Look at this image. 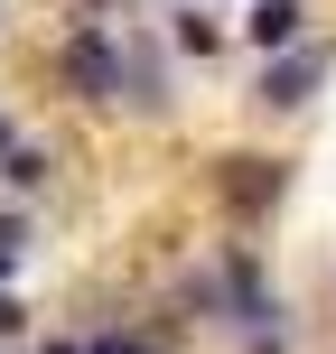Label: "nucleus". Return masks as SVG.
<instances>
[{"mask_svg":"<svg viewBox=\"0 0 336 354\" xmlns=\"http://www.w3.org/2000/svg\"><path fill=\"white\" fill-rule=\"evenodd\" d=\"M168 308H177V326L215 336V354H308V317H299V299H290V280H281L262 233L206 243L177 270Z\"/></svg>","mask_w":336,"mask_h":354,"instance_id":"obj_1","label":"nucleus"},{"mask_svg":"<svg viewBox=\"0 0 336 354\" xmlns=\"http://www.w3.org/2000/svg\"><path fill=\"white\" fill-rule=\"evenodd\" d=\"M159 19H168V47H177L187 75H224V56L243 47L233 19H224V0H187V10H159Z\"/></svg>","mask_w":336,"mask_h":354,"instance_id":"obj_7","label":"nucleus"},{"mask_svg":"<svg viewBox=\"0 0 336 354\" xmlns=\"http://www.w3.org/2000/svg\"><path fill=\"white\" fill-rule=\"evenodd\" d=\"M10 10H19V0H0V37H10Z\"/></svg>","mask_w":336,"mask_h":354,"instance_id":"obj_16","label":"nucleus"},{"mask_svg":"<svg viewBox=\"0 0 336 354\" xmlns=\"http://www.w3.org/2000/svg\"><path fill=\"white\" fill-rule=\"evenodd\" d=\"M327 84H336V37H299V47H271V56H252V84H243V122L252 131H299L308 112L327 103Z\"/></svg>","mask_w":336,"mask_h":354,"instance_id":"obj_5","label":"nucleus"},{"mask_svg":"<svg viewBox=\"0 0 336 354\" xmlns=\"http://www.w3.org/2000/svg\"><path fill=\"white\" fill-rule=\"evenodd\" d=\"M141 10H187V0H141Z\"/></svg>","mask_w":336,"mask_h":354,"instance_id":"obj_15","label":"nucleus"},{"mask_svg":"<svg viewBox=\"0 0 336 354\" xmlns=\"http://www.w3.org/2000/svg\"><path fill=\"white\" fill-rule=\"evenodd\" d=\"M66 10H85V19H131L141 0H66Z\"/></svg>","mask_w":336,"mask_h":354,"instance_id":"obj_13","label":"nucleus"},{"mask_svg":"<svg viewBox=\"0 0 336 354\" xmlns=\"http://www.w3.org/2000/svg\"><path fill=\"white\" fill-rule=\"evenodd\" d=\"M233 37H243L252 56L299 47V37H318V0H243V10H233Z\"/></svg>","mask_w":336,"mask_h":354,"instance_id":"obj_8","label":"nucleus"},{"mask_svg":"<svg viewBox=\"0 0 336 354\" xmlns=\"http://www.w3.org/2000/svg\"><path fill=\"white\" fill-rule=\"evenodd\" d=\"M290 196H299V159L271 140H224L206 149V205L224 233H271L290 214Z\"/></svg>","mask_w":336,"mask_h":354,"instance_id":"obj_3","label":"nucleus"},{"mask_svg":"<svg viewBox=\"0 0 336 354\" xmlns=\"http://www.w3.org/2000/svg\"><path fill=\"white\" fill-rule=\"evenodd\" d=\"M85 354H177V326H150V317H94V326H85Z\"/></svg>","mask_w":336,"mask_h":354,"instance_id":"obj_9","label":"nucleus"},{"mask_svg":"<svg viewBox=\"0 0 336 354\" xmlns=\"http://www.w3.org/2000/svg\"><path fill=\"white\" fill-rule=\"evenodd\" d=\"M28 261H37V205L0 196V280H28Z\"/></svg>","mask_w":336,"mask_h":354,"instance_id":"obj_10","label":"nucleus"},{"mask_svg":"<svg viewBox=\"0 0 336 354\" xmlns=\"http://www.w3.org/2000/svg\"><path fill=\"white\" fill-rule=\"evenodd\" d=\"M37 326H47V317H37V299H28V280H0V345H28L37 336Z\"/></svg>","mask_w":336,"mask_h":354,"instance_id":"obj_11","label":"nucleus"},{"mask_svg":"<svg viewBox=\"0 0 336 354\" xmlns=\"http://www.w3.org/2000/svg\"><path fill=\"white\" fill-rule=\"evenodd\" d=\"M47 93H56V112H75V122H122V19L56 10Z\"/></svg>","mask_w":336,"mask_h":354,"instance_id":"obj_2","label":"nucleus"},{"mask_svg":"<svg viewBox=\"0 0 336 354\" xmlns=\"http://www.w3.org/2000/svg\"><path fill=\"white\" fill-rule=\"evenodd\" d=\"M0 354H10V345H0Z\"/></svg>","mask_w":336,"mask_h":354,"instance_id":"obj_17","label":"nucleus"},{"mask_svg":"<svg viewBox=\"0 0 336 354\" xmlns=\"http://www.w3.org/2000/svg\"><path fill=\"white\" fill-rule=\"evenodd\" d=\"M177 122H187V66L168 47V19L131 10L122 19V131H177Z\"/></svg>","mask_w":336,"mask_h":354,"instance_id":"obj_4","label":"nucleus"},{"mask_svg":"<svg viewBox=\"0 0 336 354\" xmlns=\"http://www.w3.org/2000/svg\"><path fill=\"white\" fill-rule=\"evenodd\" d=\"M0 196H19V205L47 214L56 196H66V149H56L47 131H19V140L0 149Z\"/></svg>","mask_w":336,"mask_h":354,"instance_id":"obj_6","label":"nucleus"},{"mask_svg":"<svg viewBox=\"0 0 336 354\" xmlns=\"http://www.w3.org/2000/svg\"><path fill=\"white\" fill-rule=\"evenodd\" d=\"M19 354H85V326H37Z\"/></svg>","mask_w":336,"mask_h":354,"instance_id":"obj_12","label":"nucleus"},{"mask_svg":"<svg viewBox=\"0 0 336 354\" xmlns=\"http://www.w3.org/2000/svg\"><path fill=\"white\" fill-rule=\"evenodd\" d=\"M19 131H28V122H19V103H10V93H0V149H10Z\"/></svg>","mask_w":336,"mask_h":354,"instance_id":"obj_14","label":"nucleus"}]
</instances>
